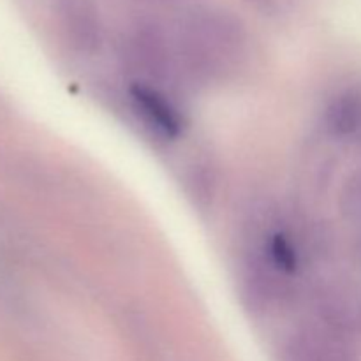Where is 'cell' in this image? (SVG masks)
<instances>
[{
  "label": "cell",
  "mask_w": 361,
  "mask_h": 361,
  "mask_svg": "<svg viewBox=\"0 0 361 361\" xmlns=\"http://www.w3.org/2000/svg\"><path fill=\"white\" fill-rule=\"evenodd\" d=\"M120 59L126 69L143 83H161L178 62L176 48L155 21L141 20L123 34Z\"/></svg>",
  "instance_id": "obj_2"
},
{
  "label": "cell",
  "mask_w": 361,
  "mask_h": 361,
  "mask_svg": "<svg viewBox=\"0 0 361 361\" xmlns=\"http://www.w3.org/2000/svg\"><path fill=\"white\" fill-rule=\"evenodd\" d=\"M59 20L67 44L78 55H94L104 41V27L97 6L92 0H62Z\"/></svg>",
  "instance_id": "obj_3"
},
{
  "label": "cell",
  "mask_w": 361,
  "mask_h": 361,
  "mask_svg": "<svg viewBox=\"0 0 361 361\" xmlns=\"http://www.w3.org/2000/svg\"><path fill=\"white\" fill-rule=\"evenodd\" d=\"M245 2L263 14H271L277 11V0H245Z\"/></svg>",
  "instance_id": "obj_8"
},
{
  "label": "cell",
  "mask_w": 361,
  "mask_h": 361,
  "mask_svg": "<svg viewBox=\"0 0 361 361\" xmlns=\"http://www.w3.org/2000/svg\"><path fill=\"white\" fill-rule=\"evenodd\" d=\"M263 257L281 275H291L300 267V250L295 240L284 231H275L264 242Z\"/></svg>",
  "instance_id": "obj_7"
},
{
  "label": "cell",
  "mask_w": 361,
  "mask_h": 361,
  "mask_svg": "<svg viewBox=\"0 0 361 361\" xmlns=\"http://www.w3.org/2000/svg\"><path fill=\"white\" fill-rule=\"evenodd\" d=\"M282 361H353L345 335L319 324L298 330L282 348Z\"/></svg>",
  "instance_id": "obj_5"
},
{
  "label": "cell",
  "mask_w": 361,
  "mask_h": 361,
  "mask_svg": "<svg viewBox=\"0 0 361 361\" xmlns=\"http://www.w3.org/2000/svg\"><path fill=\"white\" fill-rule=\"evenodd\" d=\"M176 56L197 83L229 80L245 60L247 32L240 18L219 7H200L183 20Z\"/></svg>",
  "instance_id": "obj_1"
},
{
  "label": "cell",
  "mask_w": 361,
  "mask_h": 361,
  "mask_svg": "<svg viewBox=\"0 0 361 361\" xmlns=\"http://www.w3.org/2000/svg\"><path fill=\"white\" fill-rule=\"evenodd\" d=\"M326 127L337 137L361 136V88H348L335 95L326 108Z\"/></svg>",
  "instance_id": "obj_6"
},
{
  "label": "cell",
  "mask_w": 361,
  "mask_h": 361,
  "mask_svg": "<svg viewBox=\"0 0 361 361\" xmlns=\"http://www.w3.org/2000/svg\"><path fill=\"white\" fill-rule=\"evenodd\" d=\"M130 104L141 122L166 140H175L183 129V118L171 99L159 87L143 81H136L129 88Z\"/></svg>",
  "instance_id": "obj_4"
}]
</instances>
